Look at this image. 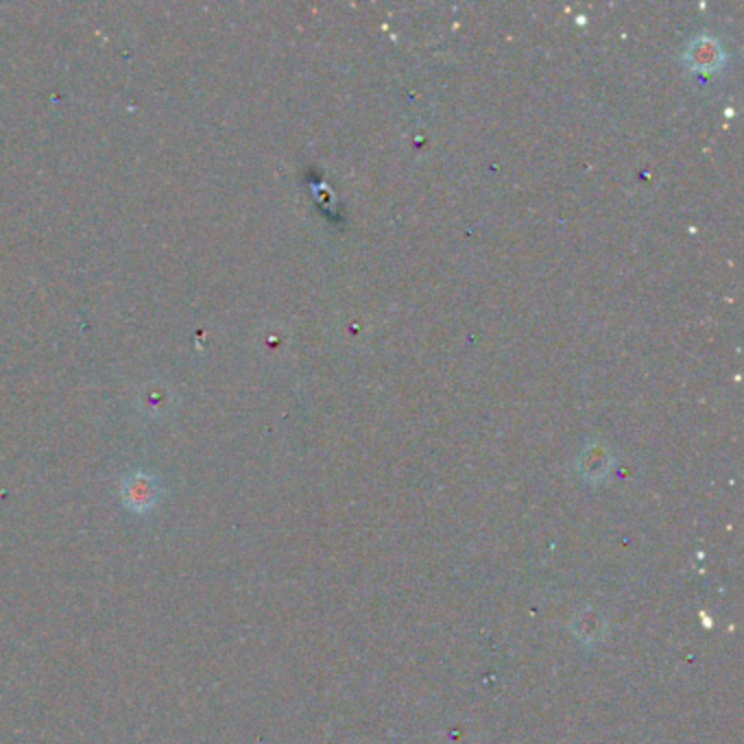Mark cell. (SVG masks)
I'll return each instance as SVG.
<instances>
[{"mask_svg":"<svg viewBox=\"0 0 744 744\" xmlns=\"http://www.w3.org/2000/svg\"><path fill=\"white\" fill-rule=\"evenodd\" d=\"M123 502L134 513H149L160 500V485L147 472H134L123 483Z\"/></svg>","mask_w":744,"mask_h":744,"instance_id":"obj_1","label":"cell"}]
</instances>
